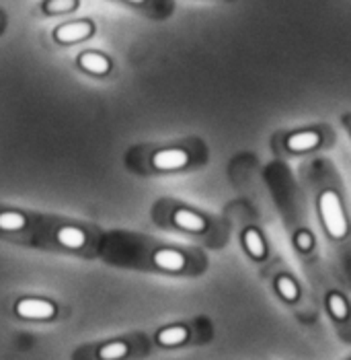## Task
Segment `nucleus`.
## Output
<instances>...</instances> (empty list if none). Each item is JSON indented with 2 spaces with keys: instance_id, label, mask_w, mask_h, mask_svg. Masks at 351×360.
Here are the masks:
<instances>
[{
  "instance_id": "0eeeda50",
  "label": "nucleus",
  "mask_w": 351,
  "mask_h": 360,
  "mask_svg": "<svg viewBox=\"0 0 351 360\" xmlns=\"http://www.w3.org/2000/svg\"><path fill=\"white\" fill-rule=\"evenodd\" d=\"M319 142H321L319 132H298V134H292L288 138V148L294 152H304V150L315 148Z\"/></svg>"
},
{
  "instance_id": "2eb2a0df",
  "label": "nucleus",
  "mask_w": 351,
  "mask_h": 360,
  "mask_svg": "<svg viewBox=\"0 0 351 360\" xmlns=\"http://www.w3.org/2000/svg\"><path fill=\"white\" fill-rule=\"evenodd\" d=\"M277 290H279V294H281L286 301H294V299L298 297V286H296L294 280L288 278V276L277 278Z\"/></svg>"
},
{
  "instance_id": "a211bd4d",
  "label": "nucleus",
  "mask_w": 351,
  "mask_h": 360,
  "mask_svg": "<svg viewBox=\"0 0 351 360\" xmlns=\"http://www.w3.org/2000/svg\"><path fill=\"white\" fill-rule=\"evenodd\" d=\"M119 2H125V4H129L134 8H146L150 4V0H119Z\"/></svg>"
},
{
  "instance_id": "6e6552de",
  "label": "nucleus",
  "mask_w": 351,
  "mask_h": 360,
  "mask_svg": "<svg viewBox=\"0 0 351 360\" xmlns=\"http://www.w3.org/2000/svg\"><path fill=\"white\" fill-rule=\"evenodd\" d=\"M173 219H175V223H177L181 229L191 231V233H202V231L206 229V221H204L200 214L191 212V210H177Z\"/></svg>"
},
{
  "instance_id": "f8f14e48",
  "label": "nucleus",
  "mask_w": 351,
  "mask_h": 360,
  "mask_svg": "<svg viewBox=\"0 0 351 360\" xmlns=\"http://www.w3.org/2000/svg\"><path fill=\"white\" fill-rule=\"evenodd\" d=\"M25 225H27V219L23 212H14V210L0 212V229L2 231H21V229H25Z\"/></svg>"
},
{
  "instance_id": "dca6fc26",
  "label": "nucleus",
  "mask_w": 351,
  "mask_h": 360,
  "mask_svg": "<svg viewBox=\"0 0 351 360\" xmlns=\"http://www.w3.org/2000/svg\"><path fill=\"white\" fill-rule=\"evenodd\" d=\"M329 309H331L333 317H337V319H345L348 317V305H345L341 294H331L329 297Z\"/></svg>"
},
{
  "instance_id": "f03ea898",
  "label": "nucleus",
  "mask_w": 351,
  "mask_h": 360,
  "mask_svg": "<svg viewBox=\"0 0 351 360\" xmlns=\"http://www.w3.org/2000/svg\"><path fill=\"white\" fill-rule=\"evenodd\" d=\"M93 33H95V23L91 19H76V21H68V23L58 25L52 31V37L60 46H72V43L89 39Z\"/></svg>"
},
{
  "instance_id": "7ed1b4c3",
  "label": "nucleus",
  "mask_w": 351,
  "mask_h": 360,
  "mask_svg": "<svg viewBox=\"0 0 351 360\" xmlns=\"http://www.w3.org/2000/svg\"><path fill=\"white\" fill-rule=\"evenodd\" d=\"M17 313L23 319H50L56 315V307L50 301L41 299H23L17 303Z\"/></svg>"
},
{
  "instance_id": "f257e3e1",
  "label": "nucleus",
  "mask_w": 351,
  "mask_h": 360,
  "mask_svg": "<svg viewBox=\"0 0 351 360\" xmlns=\"http://www.w3.org/2000/svg\"><path fill=\"white\" fill-rule=\"evenodd\" d=\"M321 212H323V221L327 231L331 233V237L335 239H343L348 235V221L341 208L339 198L333 192H325L321 198Z\"/></svg>"
},
{
  "instance_id": "423d86ee",
  "label": "nucleus",
  "mask_w": 351,
  "mask_h": 360,
  "mask_svg": "<svg viewBox=\"0 0 351 360\" xmlns=\"http://www.w3.org/2000/svg\"><path fill=\"white\" fill-rule=\"evenodd\" d=\"M154 263L160 270H169V272H179L185 268V257L183 253L175 251V249H158L154 253Z\"/></svg>"
},
{
  "instance_id": "f3484780",
  "label": "nucleus",
  "mask_w": 351,
  "mask_h": 360,
  "mask_svg": "<svg viewBox=\"0 0 351 360\" xmlns=\"http://www.w3.org/2000/svg\"><path fill=\"white\" fill-rule=\"evenodd\" d=\"M296 241H298V247H300V249H304V251L312 247V237H310L308 233H298Z\"/></svg>"
},
{
  "instance_id": "9d476101",
  "label": "nucleus",
  "mask_w": 351,
  "mask_h": 360,
  "mask_svg": "<svg viewBox=\"0 0 351 360\" xmlns=\"http://www.w3.org/2000/svg\"><path fill=\"white\" fill-rule=\"evenodd\" d=\"M58 241L68 249H81L85 245L87 237L78 227H62L58 231Z\"/></svg>"
},
{
  "instance_id": "20e7f679",
  "label": "nucleus",
  "mask_w": 351,
  "mask_h": 360,
  "mask_svg": "<svg viewBox=\"0 0 351 360\" xmlns=\"http://www.w3.org/2000/svg\"><path fill=\"white\" fill-rule=\"evenodd\" d=\"M78 66L89 72V74H95V77H105L111 72V60L101 54V52H95V50H89V52H83L78 58Z\"/></svg>"
},
{
  "instance_id": "1a4fd4ad",
  "label": "nucleus",
  "mask_w": 351,
  "mask_h": 360,
  "mask_svg": "<svg viewBox=\"0 0 351 360\" xmlns=\"http://www.w3.org/2000/svg\"><path fill=\"white\" fill-rule=\"evenodd\" d=\"M81 0H43L41 2V12L47 17H58V14H70L78 8Z\"/></svg>"
},
{
  "instance_id": "ddd939ff",
  "label": "nucleus",
  "mask_w": 351,
  "mask_h": 360,
  "mask_svg": "<svg viewBox=\"0 0 351 360\" xmlns=\"http://www.w3.org/2000/svg\"><path fill=\"white\" fill-rule=\"evenodd\" d=\"M244 245H246V249H248V253L253 255V257H263L265 255V245H263V239H261V235L255 231V229H248L246 233H244Z\"/></svg>"
},
{
  "instance_id": "39448f33",
  "label": "nucleus",
  "mask_w": 351,
  "mask_h": 360,
  "mask_svg": "<svg viewBox=\"0 0 351 360\" xmlns=\"http://www.w3.org/2000/svg\"><path fill=\"white\" fill-rule=\"evenodd\" d=\"M187 161H189V157H187V152L183 148H164V150L154 152V157H152V165L158 171L181 169V167L187 165Z\"/></svg>"
},
{
  "instance_id": "4468645a",
  "label": "nucleus",
  "mask_w": 351,
  "mask_h": 360,
  "mask_svg": "<svg viewBox=\"0 0 351 360\" xmlns=\"http://www.w3.org/2000/svg\"><path fill=\"white\" fill-rule=\"evenodd\" d=\"M127 354V344L123 342H111V344H105L101 350H99V357L103 360H119Z\"/></svg>"
},
{
  "instance_id": "9b49d317",
  "label": "nucleus",
  "mask_w": 351,
  "mask_h": 360,
  "mask_svg": "<svg viewBox=\"0 0 351 360\" xmlns=\"http://www.w3.org/2000/svg\"><path fill=\"white\" fill-rule=\"evenodd\" d=\"M187 340V330L183 326H175V328H167L158 334V342L162 346H177L181 342Z\"/></svg>"
}]
</instances>
